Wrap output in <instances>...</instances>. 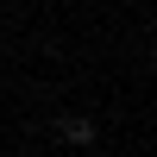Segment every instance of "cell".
I'll list each match as a JSON object with an SVG mask.
<instances>
[{
    "label": "cell",
    "instance_id": "cell-1",
    "mask_svg": "<svg viewBox=\"0 0 157 157\" xmlns=\"http://www.w3.org/2000/svg\"><path fill=\"white\" fill-rule=\"evenodd\" d=\"M57 132H63V145H75V151H94V120H88V113H69Z\"/></svg>",
    "mask_w": 157,
    "mask_h": 157
},
{
    "label": "cell",
    "instance_id": "cell-2",
    "mask_svg": "<svg viewBox=\"0 0 157 157\" xmlns=\"http://www.w3.org/2000/svg\"><path fill=\"white\" fill-rule=\"evenodd\" d=\"M82 157H101V151H82Z\"/></svg>",
    "mask_w": 157,
    "mask_h": 157
}]
</instances>
